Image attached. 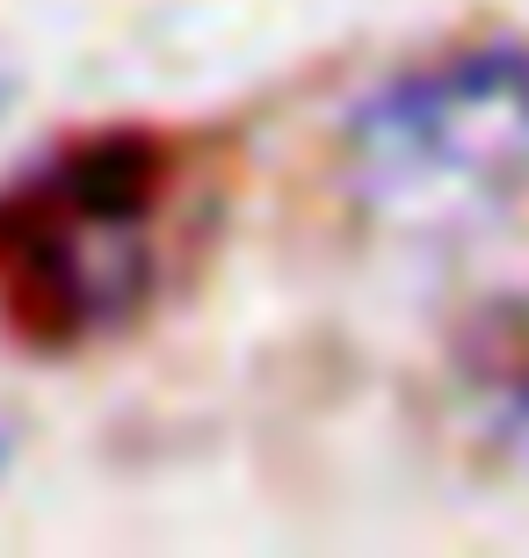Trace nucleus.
I'll return each mask as SVG.
<instances>
[{
  "label": "nucleus",
  "instance_id": "f257e3e1",
  "mask_svg": "<svg viewBox=\"0 0 529 558\" xmlns=\"http://www.w3.org/2000/svg\"><path fill=\"white\" fill-rule=\"evenodd\" d=\"M348 174L392 226H479L529 189V51L471 44L377 87L348 124Z\"/></svg>",
  "mask_w": 529,
  "mask_h": 558
},
{
  "label": "nucleus",
  "instance_id": "f03ea898",
  "mask_svg": "<svg viewBox=\"0 0 529 558\" xmlns=\"http://www.w3.org/2000/svg\"><path fill=\"white\" fill-rule=\"evenodd\" d=\"M153 174L160 153L109 131L37 160L0 196V283L37 341H87L145 305Z\"/></svg>",
  "mask_w": 529,
  "mask_h": 558
},
{
  "label": "nucleus",
  "instance_id": "7ed1b4c3",
  "mask_svg": "<svg viewBox=\"0 0 529 558\" xmlns=\"http://www.w3.org/2000/svg\"><path fill=\"white\" fill-rule=\"evenodd\" d=\"M471 385H479L493 435L529 472V290H508V298H493L479 312V327H471Z\"/></svg>",
  "mask_w": 529,
  "mask_h": 558
},
{
  "label": "nucleus",
  "instance_id": "20e7f679",
  "mask_svg": "<svg viewBox=\"0 0 529 558\" xmlns=\"http://www.w3.org/2000/svg\"><path fill=\"white\" fill-rule=\"evenodd\" d=\"M0 464H8V428H0Z\"/></svg>",
  "mask_w": 529,
  "mask_h": 558
}]
</instances>
